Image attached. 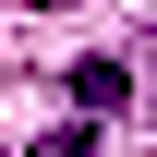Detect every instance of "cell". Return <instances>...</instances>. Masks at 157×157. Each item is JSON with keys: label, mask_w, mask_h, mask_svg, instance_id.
Segmentation results:
<instances>
[{"label": "cell", "mask_w": 157, "mask_h": 157, "mask_svg": "<svg viewBox=\"0 0 157 157\" xmlns=\"http://www.w3.org/2000/svg\"><path fill=\"white\" fill-rule=\"evenodd\" d=\"M36 157H85V133H48V145H36Z\"/></svg>", "instance_id": "2"}, {"label": "cell", "mask_w": 157, "mask_h": 157, "mask_svg": "<svg viewBox=\"0 0 157 157\" xmlns=\"http://www.w3.org/2000/svg\"><path fill=\"white\" fill-rule=\"evenodd\" d=\"M73 97H85V109H121L133 85H121V60H73Z\"/></svg>", "instance_id": "1"}]
</instances>
